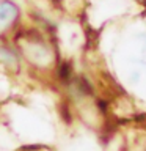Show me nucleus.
Masks as SVG:
<instances>
[{
  "mask_svg": "<svg viewBox=\"0 0 146 151\" xmlns=\"http://www.w3.org/2000/svg\"><path fill=\"white\" fill-rule=\"evenodd\" d=\"M17 16L19 9L16 5L13 2H8V0H0V35L16 22Z\"/></svg>",
  "mask_w": 146,
  "mask_h": 151,
  "instance_id": "1",
  "label": "nucleus"
}]
</instances>
